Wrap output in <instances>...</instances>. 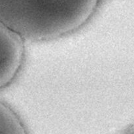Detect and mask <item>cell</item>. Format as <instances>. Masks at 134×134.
<instances>
[{
	"instance_id": "obj_2",
	"label": "cell",
	"mask_w": 134,
	"mask_h": 134,
	"mask_svg": "<svg viewBox=\"0 0 134 134\" xmlns=\"http://www.w3.org/2000/svg\"><path fill=\"white\" fill-rule=\"evenodd\" d=\"M23 55V39L0 20V89L16 75Z\"/></svg>"
},
{
	"instance_id": "obj_3",
	"label": "cell",
	"mask_w": 134,
	"mask_h": 134,
	"mask_svg": "<svg viewBox=\"0 0 134 134\" xmlns=\"http://www.w3.org/2000/svg\"><path fill=\"white\" fill-rule=\"evenodd\" d=\"M26 130L18 116L0 100V133L24 134Z\"/></svg>"
},
{
	"instance_id": "obj_1",
	"label": "cell",
	"mask_w": 134,
	"mask_h": 134,
	"mask_svg": "<svg viewBox=\"0 0 134 134\" xmlns=\"http://www.w3.org/2000/svg\"><path fill=\"white\" fill-rule=\"evenodd\" d=\"M99 0H0V20L23 39L47 41L85 24Z\"/></svg>"
}]
</instances>
